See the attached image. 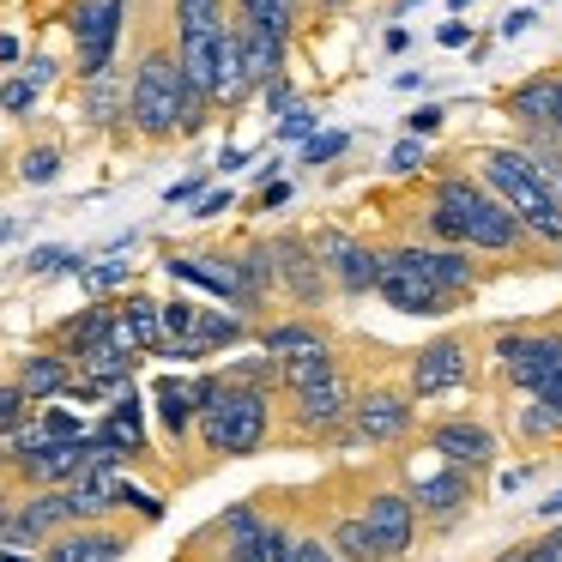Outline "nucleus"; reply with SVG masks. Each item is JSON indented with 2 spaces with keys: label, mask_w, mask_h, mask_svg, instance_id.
Listing matches in <instances>:
<instances>
[{
  "label": "nucleus",
  "mask_w": 562,
  "mask_h": 562,
  "mask_svg": "<svg viewBox=\"0 0 562 562\" xmlns=\"http://www.w3.org/2000/svg\"><path fill=\"white\" fill-rule=\"evenodd\" d=\"M122 115H127V91L115 86V74L86 79V122H91V127H115Z\"/></svg>",
  "instance_id": "obj_28"
},
{
  "label": "nucleus",
  "mask_w": 562,
  "mask_h": 562,
  "mask_svg": "<svg viewBox=\"0 0 562 562\" xmlns=\"http://www.w3.org/2000/svg\"><path fill=\"white\" fill-rule=\"evenodd\" d=\"M218 212H231V188L224 194H200V218H218Z\"/></svg>",
  "instance_id": "obj_39"
},
{
  "label": "nucleus",
  "mask_w": 562,
  "mask_h": 562,
  "mask_svg": "<svg viewBox=\"0 0 562 562\" xmlns=\"http://www.w3.org/2000/svg\"><path fill=\"white\" fill-rule=\"evenodd\" d=\"M544 544H550V550H562V526H557V532H550V538H544Z\"/></svg>",
  "instance_id": "obj_49"
},
{
  "label": "nucleus",
  "mask_w": 562,
  "mask_h": 562,
  "mask_svg": "<svg viewBox=\"0 0 562 562\" xmlns=\"http://www.w3.org/2000/svg\"><path fill=\"white\" fill-rule=\"evenodd\" d=\"M158 321H164V345H170V339H194L200 303H188V296H170V303H158Z\"/></svg>",
  "instance_id": "obj_30"
},
{
  "label": "nucleus",
  "mask_w": 562,
  "mask_h": 562,
  "mask_svg": "<svg viewBox=\"0 0 562 562\" xmlns=\"http://www.w3.org/2000/svg\"><path fill=\"white\" fill-rule=\"evenodd\" d=\"M308 127H315V110H303V103H296V110L284 115V127H279V134H284V139H303Z\"/></svg>",
  "instance_id": "obj_38"
},
{
  "label": "nucleus",
  "mask_w": 562,
  "mask_h": 562,
  "mask_svg": "<svg viewBox=\"0 0 562 562\" xmlns=\"http://www.w3.org/2000/svg\"><path fill=\"white\" fill-rule=\"evenodd\" d=\"M182 200H200V182H176L170 188V206H182Z\"/></svg>",
  "instance_id": "obj_44"
},
{
  "label": "nucleus",
  "mask_w": 562,
  "mask_h": 562,
  "mask_svg": "<svg viewBox=\"0 0 562 562\" xmlns=\"http://www.w3.org/2000/svg\"><path fill=\"white\" fill-rule=\"evenodd\" d=\"M260 91H267V110H284V115H291L296 110V91H291V79H272V86H260Z\"/></svg>",
  "instance_id": "obj_37"
},
{
  "label": "nucleus",
  "mask_w": 562,
  "mask_h": 562,
  "mask_svg": "<svg viewBox=\"0 0 562 562\" xmlns=\"http://www.w3.org/2000/svg\"><path fill=\"white\" fill-rule=\"evenodd\" d=\"M424 267H429V279H436L453 303L477 291V260H465V248H424Z\"/></svg>",
  "instance_id": "obj_25"
},
{
  "label": "nucleus",
  "mask_w": 562,
  "mask_h": 562,
  "mask_svg": "<svg viewBox=\"0 0 562 562\" xmlns=\"http://www.w3.org/2000/svg\"><path fill=\"white\" fill-rule=\"evenodd\" d=\"M477 176H484V188L502 200V206L520 218V231L526 236H538V243H550V248H562V200H557V188H550V176H538L532 170V158H526L520 146H496V151H484V164H477Z\"/></svg>",
  "instance_id": "obj_2"
},
{
  "label": "nucleus",
  "mask_w": 562,
  "mask_h": 562,
  "mask_svg": "<svg viewBox=\"0 0 562 562\" xmlns=\"http://www.w3.org/2000/svg\"><path fill=\"white\" fill-rule=\"evenodd\" d=\"M284 200H291V188H284V182H272V188H267V194H260V206H267V212H272V206H284Z\"/></svg>",
  "instance_id": "obj_43"
},
{
  "label": "nucleus",
  "mask_w": 562,
  "mask_h": 562,
  "mask_svg": "<svg viewBox=\"0 0 562 562\" xmlns=\"http://www.w3.org/2000/svg\"><path fill=\"white\" fill-rule=\"evenodd\" d=\"M532 19H538V13H508V19H502V37H520V31L532 25Z\"/></svg>",
  "instance_id": "obj_41"
},
{
  "label": "nucleus",
  "mask_w": 562,
  "mask_h": 562,
  "mask_svg": "<svg viewBox=\"0 0 562 562\" xmlns=\"http://www.w3.org/2000/svg\"><path fill=\"white\" fill-rule=\"evenodd\" d=\"M321 7H345V0H321Z\"/></svg>",
  "instance_id": "obj_51"
},
{
  "label": "nucleus",
  "mask_w": 562,
  "mask_h": 562,
  "mask_svg": "<svg viewBox=\"0 0 562 562\" xmlns=\"http://www.w3.org/2000/svg\"><path fill=\"white\" fill-rule=\"evenodd\" d=\"M267 267H272V284H279V291L291 296L296 308H321V296H327V272H321L308 236L279 231V236L267 243Z\"/></svg>",
  "instance_id": "obj_10"
},
{
  "label": "nucleus",
  "mask_w": 562,
  "mask_h": 562,
  "mask_svg": "<svg viewBox=\"0 0 562 562\" xmlns=\"http://www.w3.org/2000/svg\"><path fill=\"white\" fill-rule=\"evenodd\" d=\"M387 170H393V176H412V170H424V146H417V139H405V146H393Z\"/></svg>",
  "instance_id": "obj_36"
},
{
  "label": "nucleus",
  "mask_w": 562,
  "mask_h": 562,
  "mask_svg": "<svg viewBox=\"0 0 562 562\" xmlns=\"http://www.w3.org/2000/svg\"><path fill=\"white\" fill-rule=\"evenodd\" d=\"M55 176H61V146H31L25 158H19V182H31V188H49Z\"/></svg>",
  "instance_id": "obj_29"
},
{
  "label": "nucleus",
  "mask_w": 562,
  "mask_h": 562,
  "mask_svg": "<svg viewBox=\"0 0 562 562\" xmlns=\"http://www.w3.org/2000/svg\"><path fill=\"white\" fill-rule=\"evenodd\" d=\"M25 417H31V400L13 387V381H0V441L13 436V429L25 424Z\"/></svg>",
  "instance_id": "obj_32"
},
{
  "label": "nucleus",
  "mask_w": 562,
  "mask_h": 562,
  "mask_svg": "<svg viewBox=\"0 0 562 562\" xmlns=\"http://www.w3.org/2000/svg\"><path fill=\"white\" fill-rule=\"evenodd\" d=\"M351 381L345 375H333V381H321V387H308V393H291V436L296 441H321V436H339L345 429V417H351Z\"/></svg>",
  "instance_id": "obj_13"
},
{
  "label": "nucleus",
  "mask_w": 562,
  "mask_h": 562,
  "mask_svg": "<svg viewBox=\"0 0 562 562\" xmlns=\"http://www.w3.org/2000/svg\"><path fill=\"white\" fill-rule=\"evenodd\" d=\"M127 550H134V532L98 520V526H67V532H55L37 550V562H122Z\"/></svg>",
  "instance_id": "obj_15"
},
{
  "label": "nucleus",
  "mask_w": 562,
  "mask_h": 562,
  "mask_svg": "<svg viewBox=\"0 0 562 562\" xmlns=\"http://www.w3.org/2000/svg\"><path fill=\"white\" fill-rule=\"evenodd\" d=\"M13 387L25 393L31 405L61 400V393L74 387V363H67L61 351H25V357H19V369H13Z\"/></svg>",
  "instance_id": "obj_19"
},
{
  "label": "nucleus",
  "mask_w": 562,
  "mask_h": 562,
  "mask_svg": "<svg viewBox=\"0 0 562 562\" xmlns=\"http://www.w3.org/2000/svg\"><path fill=\"white\" fill-rule=\"evenodd\" d=\"M255 345H260V357H272V363H284V357H296V351H315V345H333V339L321 333V321L296 315V321H272V327H260V333H255Z\"/></svg>",
  "instance_id": "obj_22"
},
{
  "label": "nucleus",
  "mask_w": 562,
  "mask_h": 562,
  "mask_svg": "<svg viewBox=\"0 0 562 562\" xmlns=\"http://www.w3.org/2000/svg\"><path fill=\"white\" fill-rule=\"evenodd\" d=\"M194 436H200V448L218 453V460H248V453H260L272 436V393L218 381V393H212L194 417Z\"/></svg>",
  "instance_id": "obj_3"
},
{
  "label": "nucleus",
  "mask_w": 562,
  "mask_h": 562,
  "mask_svg": "<svg viewBox=\"0 0 562 562\" xmlns=\"http://www.w3.org/2000/svg\"><path fill=\"white\" fill-rule=\"evenodd\" d=\"M151 405H158V424L170 429L176 441L194 436V417H200V405H194V381H182V375H158V381H151Z\"/></svg>",
  "instance_id": "obj_21"
},
{
  "label": "nucleus",
  "mask_w": 562,
  "mask_h": 562,
  "mask_svg": "<svg viewBox=\"0 0 562 562\" xmlns=\"http://www.w3.org/2000/svg\"><path fill=\"white\" fill-rule=\"evenodd\" d=\"M284 7H291V13H296V7H303V0H284Z\"/></svg>",
  "instance_id": "obj_50"
},
{
  "label": "nucleus",
  "mask_w": 562,
  "mask_h": 562,
  "mask_svg": "<svg viewBox=\"0 0 562 562\" xmlns=\"http://www.w3.org/2000/svg\"><path fill=\"white\" fill-rule=\"evenodd\" d=\"M405 496H412L417 514H429L436 526H448V520H460V514L472 508V477H465L460 465H436V472H417Z\"/></svg>",
  "instance_id": "obj_17"
},
{
  "label": "nucleus",
  "mask_w": 562,
  "mask_h": 562,
  "mask_svg": "<svg viewBox=\"0 0 562 562\" xmlns=\"http://www.w3.org/2000/svg\"><path fill=\"white\" fill-rule=\"evenodd\" d=\"M182 115H188V91H182V74H176L170 37L139 43L134 74H127V127L151 146H164V139L182 134Z\"/></svg>",
  "instance_id": "obj_1"
},
{
  "label": "nucleus",
  "mask_w": 562,
  "mask_h": 562,
  "mask_svg": "<svg viewBox=\"0 0 562 562\" xmlns=\"http://www.w3.org/2000/svg\"><path fill=\"white\" fill-rule=\"evenodd\" d=\"M164 272L200 284V291H212V296H224L236 315H248V291H243V272H236V255H170Z\"/></svg>",
  "instance_id": "obj_18"
},
{
  "label": "nucleus",
  "mask_w": 562,
  "mask_h": 562,
  "mask_svg": "<svg viewBox=\"0 0 562 562\" xmlns=\"http://www.w3.org/2000/svg\"><path fill=\"white\" fill-rule=\"evenodd\" d=\"M345 146H351V139H345V134H321V139H308L303 164H333V158H339Z\"/></svg>",
  "instance_id": "obj_35"
},
{
  "label": "nucleus",
  "mask_w": 562,
  "mask_h": 562,
  "mask_svg": "<svg viewBox=\"0 0 562 562\" xmlns=\"http://www.w3.org/2000/svg\"><path fill=\"white\" fill-rule=\"evenodd\" d=\"M557 98H562V74H538V79H526V86L508 91V115L526 122V127H550Z\"/></svg>",
  "instance_id": "obj_23"
},
{
  "label": "nucleus",
  "mask_w": 562,
  "mask_h": 562,
  "mask_svg": "<svg viewBox=\"0 0 562 562\" xmlns=\"http://www.w3.org/2000/svg\"><path fill=\"white\" fill-rule=\"evenodd\" d=\"M127 25V0H74V61L79 86L115 74V43Z\"/></svg>",
  "instance_id": "obj_7"
},
{
  "label": "nucleus",
  "mask_w": 562,
  "mask_h": 562,
  "mask_svg": "<svg viewBox=\"0 0 562 562\" xmlns=\"http://www.w3.org/2000/svg\"><path fill=\"white\" fill-rule=\"evenodd\" d=\"M405 429H412V393L405 387H369L351 400V429H345V441L381 448V441H400Z\"/></svg>",
  "instance_id": "obj_12"
},
{
  "label": "nucleus",
  "mask_w": 562,
  "mask_h": 562,
  "mask_svg": "<svg viewBox=\"0 0 562 562\" xmlns=\"http://www.w3.org/2000/svg\"><path fill=\"white\" fill-rule=\"evenodd\" d=\"M243 339H255V327H248L243 315H224V308H200V321H194V345H200V357H218V351H231V345H243Z\"/></svg>",
  "instance_id": "obj_26"
},
{
  "label": "nucleus",
  "mask_w": 562,
  "mask_h": 562,
  "mask_svg": "<svg viewBox=\"0 0 562 562\" xmlns=\"http://www.w3.org/2000/svg\"><path fill=\"white\" fill-rule=\"evenodd\" d=\"M557 200H562V176H557Z\"/></svg>",
  "instance_id": "obj_52"
},
{
  "label": "nucleus",
  "mask_w": 562,
  "mask_h": 562,
  "mask_svg": "<svg viewBox=\"0 0 562 562\" xmlns=\"http://www.w3.org/2000/svg\"><path fill=\"white\" fill-rule=\"evenodd\" d=\"M381 303L400 308V315H448L453 296L429 279L424 267V243H405V248H387L381 255V279H375Z\"/></svg>",
  "instance_id": "obj_6"
},
{
  "label": "nucleus",
  "mask_w": 562,
  "mask_h": 562,
  "mask_svg": "<svg viewBox=\"0 0 562 562\" xmlns=\"http://www.w3.org/2000/svg\"><path fill=\"white\" fill-rule=\"evenodd\" d=\"M0 562H37V550H13V544H0Z\"/></svg>",
  "instance_id": "obj_47"
},
{
  "label": "nucleus",
  "mask_w": 562,
  "mask_h": 562,
  "mask_svg": "<svg viewBox=\"0 0 562 562\" xmlns=\"http://www.w3.org/2000/svg\"><path fill=\"white\" fill-rule=\"evenodd\" d=\"M308 248H315L327 284H339L345 296H369V291H375L381 255L369 243H357V236H345V231H315V236H308Z\"/></svg>",
  "instance_id": "obj_11"
},
{
  "label": "nucleus",
  "mask_w": 562,
  "mask_h": 562,
  "mask_svg": "<svg viewBox=\"0 0 562 562\" xmlns=\"http://www.w3.org/2000/svg\"><path fill=\"white\" fill-rule=\"evenodd\" d=\"M472 381V339L465 333H441V339L417 345L412 369H405V393L412 400H436V393H453Z\"/></svg>",
  "instance_id": "obj_9"
},
{
  "label": "nucleus",
  "mask_w": 562,
  "mask_h": 562,
  "mask_svg": "<svg viewBox=\"0 0 562 562\" xmlns=\"http://www.w3.org/2000/svg\"><path fill=\"white\" fill-rule=\"evenodd\" d=\"M0 477H7V460H0Z\"/></svg>",
  "instance_id": "obj_53"
},
{
  "label": "nucleus",
  "mask_w": 562,
  "mask_h": 562,
  "mask_svg": "<svg viewBox=\"0 0 562 562\" xmlns=\"http://www.w3.org/2000/svg\"><path fill=\"white\" fill-rule=\"evenodd\" d=\"M538 514H550V520H562V490H557L550 502H538Z\"/></svg>",
  "instance_id": "obj_48"
},
{
  "label": "nucleus",
  "mask_w": 562,
  "mask_h": 562,
  "mask_svg": "<svg viewBox=\"0 0 562 562\" xmlns=\"http://www.w3.org/2000/svg\"><path fill=\"white\" fill-rule=\"evenodd\" d=\"M520 562H562V550H550V544H526V557Z\"/></svg>",
  "instance_id": "obj_42"
},
{
  "label": "nucleus",
  "mask_w": 562,
  "mask_h": 562,
  "mask_svg": "<svg viewBox=\"0 0 562 562\" xmlns=\"http://www.w3.org/2000/svg\"><path fill=\"white\" fill-rule=\"evenodd\" d=\"M327 550H333L339 562H381V557H375V538H369V526H363V514H345V520H333Z\"/></svg>",
  "instance_id": "obj_27"
},
{
  "label": "nucleus",
  "mask_w": 562,
  "mask_h": 562,
  "mask_svg": "<svg viewBox=\"0 0 562 562\" xmlns=\"http://www.w3.org/2000/svg\"><path fill=\"white\" fill-rule=\"evenodd\" d=\"M502 381L526 393H544L550 381H562V333H496Z\"/></svg>",
  "instance_id": "obj_8"
},
{
  "label": "nucleus",
  "mask_w": 562,
  "mask_h": 562,
  "mask_svg": "<svg viewBox=\"0 0 562 562\" xmlns=\"http://www.w3.org/2000/svg\"><path fill=\"white\" fill-rule=\"evenodd\" d=\"M363 526L375 538V557L381 562H405L412 557V538H417V508L405 490H375L363 508Z\"/></svg>",
  "instance_id": "obj_14"
},
{
  "label": "nucleus",
  "mask_w": 562,
  "mask_h": 562,
  "mask_svg": "<svg viewBox=\"0 0 562 562\" xmlns=\"http://www.w3.org/2000/svg\"><path fill=\"white\" fill-rule=\"evenodd\" d=\"M429 453H441V465H460L465 477H477L496 465V436L477 417H441L429 429Z\"/></svg>",
  "instance_id": "obj_16"
},
{
  "label": "nucleus",
  "mask_w": 562,
  "mask_h": 562,
  "mask_svg": "<svg viewBox=\"0 0 562 562\" xmlns=\"http://www.w3.org/2000/svg\"><path fill=\"white\" fill-rule=\"evenodd\" d=\"M248 67H243V37H236V19L224 25L218 37V55H212V110H236L248 103Z\"/></svg>",
  "instance_id": "obj_20"
},
{
  "label": "nucleus",
  "mask_w": 562,
  "mask_h": 562,
  "mask_svg": "<svg viewBox=\"0 0 562 562\" xmlns=\"http://www.w3.org/2000/svg\"><path fill=\"white\" fill-rule=\"evenodd\" d=\"M436 127H441V110H417L412 115V134H436Z\"/></svg>",
  "instance_id": "obj_40"
},
{
  "label": "nucleus",
  "mask_w": 562,
  "mask_h": 562,
  "mask_svg": "<svg viewBox=\"0 0 562 562\" xmlns=\"http://www.w3.org/2000/svg\"><path fill=\"white\" fill-rule=\"evenodd\" d=\"M79 279H86V291H115L127 279V267L122 260H110V267H79Z\"/></svg>",
  "instance_id": "obj_34"
},
{
  "label": "nucleus",
  "mask_w": 562,
  "mask_h": 562,
  "mask_svg": "<svg viewBox=\"0 0 562 562\" xmlns=\"http://www.w3.org/2000/svg\"><path fill=\"white\" fill-rule=\"evenodd\" d=\"M333 375H339L333 345H315V351H296V357L279 363V387L284 393H308V387H321V381H333Z\"/></svg>",
  "instance_id": "obj_24"
},
{
  "label": "nucleus",
  "mask_w": 562,
  "mask_h": 562,
  "mask_svg": "<svg viewBox=\"0 0 562 562\" xmlns=\"http://www.w3.org/2000/svg\"><path fill=\"white\" fill-rule=\"evenodd\" d=\"M19 61V37H0V67H13Z\"/></svg>",
  "instance_id": "obj_46"
},
{
  "label": "nucleus",
  "mask_w": 562,
  "mask_h": 562,
  "mask_svg": "<svg viewBox=\"0 0 562 562\" xmlns=\"http://www.w3.org/2000/svg\"><path fill=\"white\" fill-rule=\"evenodd\" d=\"M465 43V25H441V49H460Z\"/></svg>",
  "instance_id": "obj_45"
},
{
  "label": "nucleus",
  "mask_w": 562,
  "mask_h": 562,
  "mask_svg": "<svg viewBox=\"0 0 562 562\" xmlns=\"http://www.w3.org/2000/svg\"><path fill=\"white\" fill-rule=\"evenodd\" d=\"M31 103H37V86H31V79H7V86H0V110L7 115H25Z\"/></svg>",
  "instance_id": "obj_33"
},
{
  "label": "nucleus",
  "mask_w": 562,
  "mask_h": 562,
  "mask_svg": "<svg viewBox=\"0 0 562 562\" xmlns=\"http://www.w3.org/2000/svg\"><path fill=\"white\" fill-rule=\"evenodd\" d=\"M279 562H339V557L327 550V538H321V532H284Z\"/></svg>",
  "instance_id": "obj_31"
},
{
  "label": "nucleus",
  "mask_w": 562,
  "mask_h": 562,
  "mask_svg": "<svg viewBox=\"0 0 562 562\" xmlns=\"http://www.w3.org/2000/svg\"><path fill=\"white\" fill-rule=\"evenodd\" d=\"M436 206H448L453 231H460V248H484V255H508L520 248V218L490 194L484 182H465V176H441L436 182Z\"/></svg>",
  "instance_id": "obj_4"
},
{
  "label": "nucleus",
  "mask_w": 562,
  "mask_h": 562,
  "mask_svg": "<svg viewBox=\"0 0 562 562\" xmlns=\"http://www.w3.org/2000/svg\"><path fill=\"white\" fill-rule=\"evenodd\" d=\"M284 532H291V526L272 520V514L260 508V496H255V502H236V508H224L218 520H212L206 532L194 538V550L218 544V550H212V562H279Z\"/></svg>",
  "instance_id": "obj_5"
}]
</instances>
